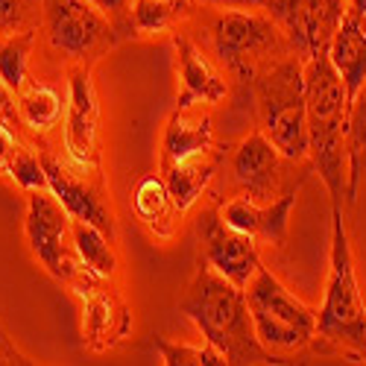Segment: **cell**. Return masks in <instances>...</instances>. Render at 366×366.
<instances>
[{
	"mask_svg": "<svg viewBox=\"0 0 366 366\" xmlns=\"http://www.w3.org/2000/svg\"><path fill=\"white\" fill-rule=\"evenodd\" d=\"M179 311L197 325L205 343L226 355L229 363H287V357L272 355L258 340L247 290L220 276L208 261L197 267Z\"/></svg>",
	"mask_w": 366,
	"mask_h": 366,
	"instance_id": "6da1fadb",
	"label": "cell"
},
{
	"mask_svg": "<svg viewBox=\"0 0 366 366\" xmlns=\"http://www.w3.org/2000/svg\"><path fill=\"white\" fill-rule=\"evenodd\" d=\"M349 91L328 53L305 59V112H308V156L325 188L340 205L346 197V124Z\"/></svg>",
	"mask_w": 366,
	"mask_h": 366,
	"instance_id": "7a4b0ae2",
	"label": "cell"
},
{
	"mask_svg": "<svg viewBox=\"0 0 366 366\" xmlns=\"http://www.w3.org/2000/svg\"><path fill=\"white\" fill-rule=\"evenodd\" d=\"M317 334L340 349H349L352 357H366V305L360 299L340 205H334L331 214V258L325 299L317 311Z\"/></svg>",
	"mask_w": 366,
	"mask_h": 366,
	"instance_id": "3957f363",
	"label": "cell"
},
{
	"mask_svg": "<svg viewBox=\"0 0 366 366\" xmlns=\"http://www.w3.org/2000/svg\"><path fill=\"white\" fill-rule=\"evenodd\" d=\"M261 132L287 162L308 156V112H305V62L282 59L255 74Z\"/></svg>",
	"mask_w": 366,
	"mask_h": 366,
	"instance_id": "277c9868",
	"label": "cell"
},
{
	"mask_svg": "<svg viewBox=\"0 0 366 366\" xmlns=\"http://www.w3.org/2000/svg\"><path fill=\"white\" fill-rule=\"evenodd\" d=\"M247 302L258 340L272 355L299 352L317 337V311L299 302L267 267H258L255 279L247 285Z\"/></svg>",
	"mask_w": 366,
	"mask_h": 366,
	"instance_id": "5b68a950",
	"label": "cell"
},
{
	"mask_svg": "<svg viewBox=\"0 0 366 366\" xmlns=\"http://www.w3.org/2000/svg\"><path fill=\"white\" fill-rule=\"evenodd\" d=\"M41 24L50 47L79 62L117 44V26L91 0H41Z\"/></svg>",
	"mask_w": 366,
	"mask_h": 366,
	"instance_id": "8992f818",
	"label": "cell"
},
{
	"mask_svg": "<svg viewBox=\"0 0 366 366\" xmlns=\"http://www.w3.org/2000/svg\"><path fill=\"white\" fill-rule=\"evenodd\" d=\"M24 232L33 255L41 261V267L53 279L76 285L79 267L68 249V240H74V217L68 208L56 199L50 188L26 191V217Z\"/></svg>",
	"mask_w": 366,
	"mask_h": 366,
	"instance_id": "52a82bcc",
	"label": "cell"
},
{
	"mask_svg": "<svg viewBox=\"0 0 366 366\" xmlns=\"http://www.w3.org/2000/svg\"><path fill=\"white\" fill-rule=\"evenodd\" d=\"M264 9L305 62L328 53L349 6L343 0H267Z\"/></svg>",
	"mask_w": 366,
	"mask_h": 366,
	"instance_id": "ba28073f",
	"label": "cell"
},
{
	"mask_svg": "<svg viewBox=\"0 0 366 366\" xmlns=\"http://www.w3.org/2000/svg\"><path fill=\"white\" fill-rule=\"evenodd\" d=\"M211 39L229 71L255 79L258 62H264L267 53L279 47V26L272 24L269 15L226 12L214 21Z\"/></svg>",
	"mask_w": 366,
	"mask_h": 366,
	"instance_id": "9c48e42d",
	"label": "cell"
},
{
	"mask_svg": "<svg viewBox=\"0 0 366 366\" xmlns=\"http://www.w3.org/2000/svg\"><path fill=\"white\" fill-rule=\"evenodd\" d=\"M199 240L205 249V261L214 267L220 276H226L232 285L247 290V285L255 279V272L261 267L255 237L232 229L220 217V211L211 208L199 217Z\"/></svg>",
	"mask_w": 366,
	"mask_h": 366,
	"instance_id": "30bf717a",
	"label": "cell"
},
{
	"mask_svg": "<svg viewBox=\"0 0 366 366\" xmlns=\"http://www.w3.org/2000/svg\"><path fill=\"white\" fill-rule=\"evenodd\" d=\"M285 162L287 159L279 152V147L264 132H252L249 138H243L232 156V173L243 197H249L252 202H276L285 194Z\"/></svg>",
	"mask_w": 366,
	"mask_h": 366,
	"instance_id": "8fae6325",
	"label": "cell"
},
{
	"mask_svg": "<svg viewBox=\"0 0 366 366\" xmlns=\"http://www.w3.org/2000/svg\"><path fill=\"white\" fill-rule=\"evenodd\" d=\"M97 94L88 68H74L68 82V112H65V149L74 167L94 170L97 167Z\"/></svg>",
	"mask_w": 366,
	"mask_h": 366,
	"instance_id": "7c38bea8",
	"label": "cell"
},
{
	"mask_svg": "<svg viewBox=\"0 0 366 366\" xmlns=\"http://www.w3.org/2000/svg\"><path fill=\"white\" fill-rule=\"evenodd\" d=\"M296 188L285 191L276 202H252L249 197H234L220 208V217L255 240L264 243H276V247H285L287 243V229H290V211L296 202Z\"/></svg>",
	"mask_w": 366,
	"mask_h": 366,
	"instance_id": "4fadbf2b",
	"label": "cell"
},
{
	"mask_svg": "<svg viewBox=\"0 0 366 366\" xmlns=\"http://www.w3.org/2000/svg\"><path fill=\"white\" fill-rule=\"evenodd\" d=\"M44 170H47V188L56 194V199L68 208V214L74 220H85L91 226H97L100 232H106L109 237L114 234V220L112 211L103 202V197L88 185V182L76 179L74 173H68L53 156H44Z\"/></svg>",
	"mask_w": 366,
	"mask_h": 366,
	"instance_id": "5bb4252c",
	"label": "cell"
},
{
	"mask_svg": "<svg viewBox=\"0 0 366 366\" xmlns=\"http://www.w3.org/2000/svg\"><path fill=\"white\" fill-rule=\"evenodd\" d=\"M208 149H214L211 117L202 112H191V109H176L167 120L164 138H162V167L202 156Z\"/></svg>",
	"mask_w": 366,
	"mask_h": 366,
	"instance_id": "9a60e30c",
	"label": "cell"
},
{
	"mask_svg": "<svg viewBox=\"0 0 366 366\" xmlns=\"http://www.w3.org/2000/svg\"><path fill=\"white\" fill-rule=\"evenodd\" d=\"M176 59H179V79H182V94L176 109H191L194 103H220L226 97V82L223 76L211 68L194 41L185 36H176Z\"/></svg>",
	"mask_w": 366,
	"mask_h": 366,
	"instance_id": "2e32d148",
	"label": "cell"
},
{
	"mask_svg": "<svg viewBox=\"0 0 366 366\" xmlns=\"http://www.w3.org/2000/svg\"><path fill=\"white\" fill-rule=\"evenodd\" d=\"M82 296H88L85 311H82L85 314V320H82L85 343L94 352H103V349L114 346L117 340H124L129 325H132L124 302H120L117 296H112V293H100L94 287H88Z\"/></svg>",
	"mask_w": 366,
	"mask_h": 366,
	"instance_id": "e0dca14e",
	"label": "cell"
},
{
	"mask_svg": "<svg viewBox=\"0 0 366 366\" xmlns=\"http://www.w3.org/2000/svg\"><path fill=\"white\" fill-rule=\"evenodd\" d=\"M328 59H331V65L337 68V74L343 76L349 100H352L360 91V85L366 82V18H357L346 9L340 29L331 39Z\"/></svg>",
	"mask_w": 366,
	"mask_h": 366,
	"instance_id": "ac0fdd59",
	"label": "cell"
},
{
	"mask_svg": "<svg viewBox=\"0 0 366 366\" xmlns=\"http://www.w3.org/2000/svg\"><path fill=\"white\" fill-rule=\"evenodd\" d=\"M135 211L141 223L159 237H170L176 229V217L182 214V208L176 205L164 176H144L135 188Z\"/></svg>",
	"mask_w": 366,
	"mask_h": 366,
	"instance_id": "d6986e66",
	"label": "cell"
},
{
	"mask_svg": "<svg viewBox=\"0 0 366 366\" xmlns=\"http://www.w3.org/2000/svg\"><path fill=\"white\" fill-rule=\"evenodd\" d=\"M220 164V152L217 149H208L202 156H194V159H185L179 164H170V167H162V176L167 182V188L176 199V205L182 211H188L199 197L202 191L208 188V182L214 179V170Z\"/></svg>",
	"mask_w": 366,
	"mask_h": 366,
	"instance_id": "ffe728a7",
	"label": "cell"
},
{
	"mask_svg": "<svg viewBox=\"0 0 366 366\" xmlns=\"http://www.w3.org/2000/svg\"><path fill=\"white\" fill-rule=\"evenodd\" d=\"M366 170V82L349 103L346 124V202H357V188Z\"/></svg>",
	"mask_w": 366,
	"mask_h": 366,
	"instance_id": "44dd1931",
	"label": "cell"
},
{
	"mask_svg": "<svg viewBox=\"0 0 366 366\" xmlns=\"http://www.w3.org/2000/svg\"><path fill=\"white\" fill-rule=\"evenodd\" d=\"M74 252L82 261V269L94 279H112L117 272V255L112 249V237L85 220H74Z\"/></svg>",
	"mask_w": 366,
	"mask_h": 366,
	"instance_id": "7402d4cb",
	"label": "cell"
},
{
	"mask_svg": "<svg viewBox=\"0 0 366 366\" xmlns=\"http://www.w3.org/2000/svg\"><path fill=\"white\" fill-rule=\"evenodd\" d=\"M18 114L24 117V124L33 129H50L62 117V97L56 94L50 85L41 82H26L18 91Z\"/></svg>",
	"mask_w": 366,
	"mask_h": 366,
	"instance_id": "603a6c76",
	"label": "cell"
},
{
	"mask_svg": "<svg viewBox=\"0 0 366 366\" xmlns=\"http://www.w3.org/2000/svg\"><path fill=\"white\" fill-rule=\"evenodd\" d=\"M36 44V29H21L6 39H0V79H4L15 94L26 85V65L29 50Z\"/></svg>",
	"mask_w": 366,
	"mask_h": 366,
	"instance_id": "cb8c5ba5",
	"label": "cell"
},
{
	"mask_svg": "<svg viewBox=\"0 0 366 366\" xmlns=\"http://www.w3.org/2000/svg\"><path fill=\"white\" fill-rule=\"evenodd\" d=\"M191 9V0H132L129 24L138 33H164Z\"/></svg>",
	"mask_w": 366,
	"mask_h": 366,
	"instance_id": "d4e9b609",
	"label": "cell"
},
{
	"mask_svg": "<svg viewBox=\"0 0 366 366\" xmlns=\"http://www.w3.org/2000/svg\"><path fill=\"white\" fill-rule=\"evenodd\" d=\"M156 349L162 352V360L167 366H223V363H229L226 355L211 343L188 346V343H170L164 337H156Z\"/></svg>",
	"mask_w": 366,
	"mask_h": 366,
	"instance_id": "484cf974",
	"label": "cell"
},
{
	"mask_svg": "<svg viewBox=\"0 0 366 366\" xmlns=\"http://www.w3.org/2000/svg\"><path fill=\"white\" fill-rule=\"evenodd\" d=\"M9 176L15 179V185H21L24 191H36V188H47V170H44V159H39L33 149L18 147L15 159L9 164Z\"/></svg>",
	"mask_w": 366,
	"mask_h": 366,
	"instance_id": "4316f807",
	"label": "cell"
},
{
	"mask_svg": "<svg viewBox=\"0 0 366 366\" xmlns=\"http://www.w3.org/2000/svg\"><path fill=\"white\" fill-rule=\"evenodd\" d=\"M36 15V0H0V39L21 29H33L29 21Z\"/></svg>",
	"mask_w": 366,
	"mask_h": 366,
	"instance_id": "83f0119b",
	"label": "cell"
},
{
	"mask_svg": "<svg viewBox=\"0 0 366 366\" xmlns=\"http://www.w3.org/2000/svg\"><path fill=\"white\" fill-rule=\"evenodd\" d=\"M15 152H18L15 132L6 124H0V173H9V164L15 159Z\"/></svg>",
	"mask_w": 366,
	"mask_h": 366,
	"instance_id": "f1b7e54d",
	"label": "cell"
},
{
	"mask_svg": "<svg viewBox=\"0 0 366 366\" xmlns=\"http://www.w3.org/2000/svg\"><path fill=\"white\" fill-rule=\"evenodd\" d=\"M91 4H97V6L112 18L114 26H117L120 21H127L129 12H132V0H91Z\"/></svg>",
	"mask_w": 366,
	"mask_h": 366,
	"instance_id": "f546056e",
	"label": "cell"
},
{
	"mask_svg": "<svg viewBox=\"0 0 366 366\" xmlns=\"http://www.w3.org/2000/svg\"><path fill=\"white\" fill-rule=\"evenodd\" d=\"M15 91L0 79V124H9V120L18 114V103H15Z\"/></svg>",
	"mask_w": 366,
	"mask_h": 366,
	"instance_id": "4dcf8cb0",
	"label": "cell"
},
{
	"mask_svg": "<svg viewBox=\"0 0 366 366\" xmlns=\"http://www.w3.org/2000/svg\"><path fill=\"white\" fill-rule=\"evenodd\" d=\"M0 363H29L24 355H18V349L9 343V337L0 328Z\"/></svg>",
	"mask_w": 366,
	"mask_h": 366,
	"instance_id": "1f68e13d",
	"label": "cell"
},
{
	"mask_svg": "<svg viewBox=\"0 0 366 366\" xmlns=\"http://www.w3.org/2000/svg\"><path fill=\"white\" fill-rule=\"evenodd\" d=\"M202 4H211V6H226V9H258L264 6L267 0H202Z\"/></svg>",
	"mask_w": 366,
	"mask_h": 366,
	"instance_id": "d6a6232c",
	"label": "cell"
},
{
	"mask_svg": "<svg viewBox=\"0 0 366 366\" xmlns=\"http://www.w3.org/2000/svg\"><path fill=\"white\" fill-rule=\"evenodd\" d=\"M349 12L357 18H366V0H349Z\"/></svg>",
	"mask_w": 366,
	"mask_h": 366,
	"instance_id": "836d02e7",
	"label": "cell"
}]
</instances>
